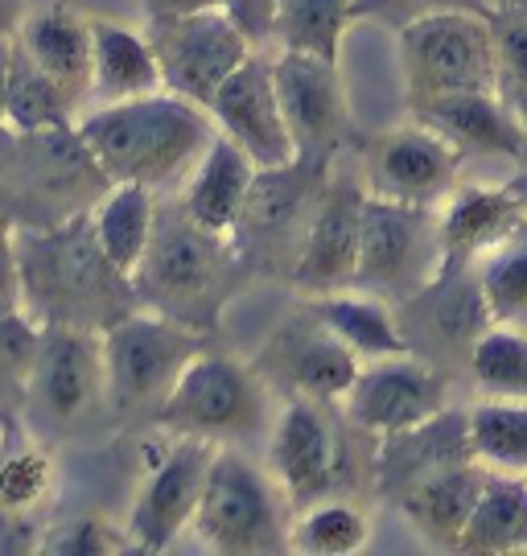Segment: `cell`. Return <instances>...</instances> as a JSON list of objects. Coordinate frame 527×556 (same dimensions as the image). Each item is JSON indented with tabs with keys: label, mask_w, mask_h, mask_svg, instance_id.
Returning <instances> with one entry per match:
<instances>
[{
	"label": "cell",
	"mask_w": 527,
	"mask_h": 556,
	"mask_svg": "<svg viewBox=\"0 0 527 556\" xmlns=\"http://www.w3.org/2000/svg\"><path fill=\"white\" fill-rule=\"evenodd\" d=\"M17 252L25 314L38 326H78L103 334L140 309L137 280L103 252L91 215L46 231H21Z\"/></svg>",
	"instance_id": "1"
},
{
	"label": "cell",
	"mask_w": 527,
	"mask_h": 556,
	"mask_svg": "<svg viewBox=\"0 0 527 556\" xmlns=\"http://www.w3.org/2000/svg\"><path fill=\"white\" fill-rule=\"evenodd\" d=\"M78 132L108 169V178L140 181L153 190L190 178L218 137L211 112L174 91L96 103L78 116Z\"/></svg>",
	"instance_id": "2"
},
{
	"label": "cell",
	"mask_w": 527,
	"mask_h": 556,
	"mask_svg": "<svg viewBox=\"0 0 527 556\" xmlns=\"http://www.w3.org/2000/svg\"><path fill=\"white\" fill-rule=\"evenodd\" d=\"M112 190L78 124L71 128H0V211L17 231H46L91 215Z\"/></svg>",
	"instance_id": "3"
},
{
	"label": "cell",
	"mask_w": 527,
	"mask_h": 556,
	"mask_svg": "<svg viewBox=\"0 0 527 556\" xmlns=\"http://www.w3.org/2000/svg\"><path fill=\"white\" fill-rule=\"evenodd\" d=\"M248 273L243 256L235 252V239L195 223L181 202H161L156 231L149 252L133 273L145 309L215 330L223 305L235 298V280Z\"/></svg>",
	"instance_id": "4"
},
{
	"label": "cell",
	"mask_w": 527,
	"mask_h": 556,
	"mask_svg": "<svg viewBox=\"0 0 527 556\" xmlns=\"http://www.w3.org/2000/svg\"><path fill=\"white\" fill-rule=\"evenodd\" d=\"M396 46L409 108L457 91H494V29L482 13L429 9L400 29Z\"/></svg>",
	"instance_id": "5"
},
{
	"label": "cell",
	"mask_w": 527,
	"mask_h": 556,
	"mask_svg": "<svg viewBox=\"0 0 527 556\" xmlns=\"http://www.w3.org/2000/svg\"><path fill=\"white\" fill-rule=\"evenodd\" d=\"M334 169L330 161L297 157L289 165L260 169L243 215L235 223V252L243 256L248 273H289L310 236V223L326 199Z\"/></svg>",
	"instance_id": "6"
},
{
	"label": "cell",
	"mask_w": 527,
	"mask_h": 556,
	"mask_svg": "<svg viewBox=\"0 0 527 556\" xmlns=\"http://www.w3.org/2000/svg\"><path fill=\"white\" fill-rule=\"evenodd\" d=\"M156 425L170 438H198L215 445L252 441L268 425V388L239 358L202 351L156 408Z\"/></svg>",
	"instance_id": "7"
},
{
	"label": "cell",
	"mask_w": 527,
	"mask_h": 556,
	"mask_svg": "<svg viewBox=\"0 0 527 556\" xmlns=\"http://www.w3.org/2000/svg\"><path fill=\"white\" fill-rule=\"evenodd\" d=\"M206 548L227 556H252V553H285L293 548V523H285V498L280 482L268 478L248 457L218 445L206 495L190 528Z\"/></svg>",
	"instance_id": "8"
},
{
	"label": "cell",
	"mask_w": 527,
	"mask_h": 556,
	"mask_svg": "<svg viewBox=\"0 0 527 556\" xmlns=\"http://www.w3.org/2000/svg\"><path fill=\"white\" fill-rule=\"evenodd\" d=\"M202 351H206V330L140 305L128 318H120L112 330H103L108 404L120 413L161 408L181 371Z\"/></svg>",
	"instance_id": "9"
},
{
	"label": "cell",
	"mask_w": 527,
	"mask_h": 556,
	"mask_svg": "<svg viewBox=\"0 0 527 556\" xmlns=\"http://www.w3.org/2000/svg\"><path fill=\"white\" fill-rule=\"evenodd\" d=\"M441 273L437 211L367 194L354 289L375 298H416Z\"/></svg>",
	"instance_id": "10"
},
{
	"label": "cell",
	"mask_w": 527,
	"mask_h": 556,
	"mask_svg": "<svg viewBox=\"0 0 527 556\" xmlns=\"http://www.w3.org/2000/svg\"><path fill=\"white\" fill-rule=\"evenodd\" d=\"M165 91L211 108L218 87L255 54L248 34L223 9H202L186 17H153L149 25Z\"/></svg>",
	"instance_id": "11"
},
{
	"label": "cell",
	"mask_w": 527,
	"mask_h": 556,
	"mask_svg": "<svg viewBox=\"0 0 527 556\" xmlns=\"http://www.w3.org/2000/svg\"><path fill=\"white\" fill-rule=\"evenodd\" d=\"M462 165H466V157L450 140L412 116V124L388 128L384 137L372 140V149L363 157V181L375 199L437 211L462 186L457 181Z\"/></svg>",
	"instance_id": "12"
},
{
	"label": "cell",
	"mask_w": 527,
	"mask_h": 556,
	"mask_svg": "<svg viewBox=\"0 0 527 556\" xmlns=\"http://www.w3.org/2000/svg\"><path fill=\"white\" fill-rule=\"evenodd\" d=\"M218 445L198 438H174L170 454L156 462L145 486H140L137 503L128 511V536L145 553H161L174 548L181 532L195 528V516L206 495V478L215 466Z\"/></svg>",
	"instance_id": "13"
},
{
	"label": "cell",
	"mask_w": 527,
	"mask_h": 556,
	"mask_svg": "<svg viewBox=\"0 0 527 556\" xmlns=\"http://www.w3.org/2000/svg\"><path fill=\"white\" fill-rule=\"evenodd\" d=\"M342 408L363 433L396 438V433H409L416 425L446 413V376L412 351L372 358V363H363Z\"/></svg>",
	"instance_id": "14"
},
{
	"label": "cell",
	"mask_w": 527,
	"mask_h": 556,
	"mask_svg": "<svg viewBox=\"0 0 527 556\" xmlns=\"http://www.w3.org/2000/svg\"><path fill=\"white\" fill-rule=\"evenodd\" d=\"M34 413L54 425L87 417L99 400H108V363L103 334L78 326H41L38 358L25 383Z\"/></svg>",
	"instance_id": "15"
},
{
	"label": "cell",
	"mask_w": 527,
	"mask_h": 556,
	"mask_svg": "<svg viewBox=\"0 0 527 556\" xmlns=\"http://www.w3.org/2000/svg\"><path fill=\"white\" fill-rule=\"evenodd\" d=\"M280 108L297 140V157L334 161L351 132V103L342 87L338 59L280 50L273 59Z\"/></svg>",
	"instance_id": "16"
},
{
	"label": "cell",
	"mask_w": 527,
	"mask_h": 556,
	"mask_svg": "<svg viewBox=\"0 0 527 556\" xmlns=\"http://www.w3.org/2000/svg\"><path fill=\"white\" fill-rule=\"evenodd\" d=\"M268 462L280 491L293 498L297 507H310L326 498L342 478V438L326 417V404L305 396H293L273 420L268 438Z\"/></svg>",
	"instance_id": "17"
},
{
	"label": "cell",
	"mask_w": 527,
	"mask_h": 556,
	"mask_svg": "<svg viewBox=\"0 0 527 556\" xmlns=\"http://www.w3.org/2000/svg\"><path fill=\"white\" fill-rule=\"evenodd\" d=\"M206 112H211L218 132L235 140L260 169L297 161V140L289 132L285 108H280L273 59L252 54L231 79L218 87V96L211 100Z\"/></svg>",
	"instance_id": "18"
},
{
	"label": "cell",
	"mask_w": 527,
	"mask_h": 556,
	"mask_svg": "<svg viewBox=\"0 0 527 556\" xmlns=\"http://www.w3.org/2000/svg\"><path fill=\"white\" fill-rule=\"evenodd\" d=\"M367 181L334 174L326 186V199L310 223V236L301 243V256L293 264V285L305 298L354 289L359 268V239H363V211H367Z\"/></svg>",
	"instance_id": "19"
},
{
	"label": "cell",
	"mask_w": 527,
	"mask_h": 556,
	"mask_svg": "<svg viewBox=\"0 0 527 556\" xmlns=\"http://www.w3.org/2000/svg\"><path fill=\"white\" fill-rule=\"evenodd\" d=\"M527 227V199L515 186H457L437 206L441 268H474L494 248H503Z\"/></svg>",
	"instance_id": "20"
},
{
	"label": "cell",
	"mask_w": 527,
	"mask_h": 556,
	"mask_svg": "<svg viewBox=\"0 0 527 556\" xmlns=\"http://www.w3.org/2000/svg\"><path fill=\"white\" fill-rule=\"evenodd\" d=\"M412 116L437 128L462 157L524 161L527 116H519L499 91H457L441 100L416 103Z\"/></svg>",
	"instance_id": "21"
},
{
	"label": "cell",
	"mask_w": 527,
	"mask_h": 556,
	"mask_svg": "<svg viewBox=\"0 0 527 556\" xmlns=\"http://www.w3.org/2000/svg\"><path fill=\"white\" fill-rule=\"evenodd\" d=\"M268 367L293 396L317 400V404H342L363 371V358L354 355L330 326H322L310 314V321L289 326L276 338L268 351Z\"/></svg>",
	"instance_id": "22"
},
{
	"label": "cell",
	"mask_w": 527,
	"mask_h": 556,
	"mask_svg": "<svg viewBox=\"0 0 527 556\" xmlns=\"http://www.w3.org/2000/svg\"><path fill=\"white\" fill-rule=\"evenodd\" d=\"M490 470L478 466L474 457L450 462L441 470H429L425 478H416L409 491L400 495V511L409 516V523L421 536L437 544V548H457V540L466 532L469 511L487 486Z\"/></svg>",
	"instance_id": "23"
},
{
	"label": "cell",
	"mask_w": 527,
	"mask_h": 556,
	"mask_svg": "<svg viewBox=\"0 0 527 556\" xmlns=\"http://www.w3.org/2000/svg\"><path fill=\"white\" fill-rule=\"evenodd\" d=\"M21 50L41 62L59 83H66L78 100H91V75H96V21H87L78 9L46 4L25 13L17 29Z\"/></svg>",
	"instance_id": "24"
},
{
	"label": "cell",
	"mask_w": 527,
	"mask_h": 556,
	"mask_svg": "<svg viewBox=\"0 0 527 556\" xmlns=\"http://www.w3.org/2000/svg\"><path fill=\"white\" fill-rule=\"evenodd\" d=\"M255 174H260V165L235 140L218 132L215 144L206 149V157L195 165V174L181 181L177 202L195 223L231 236L239 215H243V202L252 194Z\"/></svg>",
	"instance_id": "25"
},
{
	"label": "cell",
	"mask_w": 527,
	"mask_h": 556,
	"mask_svg": "<svg viewBox=\"0 0 527 556\" xmlns=\"http://www.w3.org/2000/svg\"><path fill=\"white\" fill-rule=\"evenodd\" d=\"M310 314L322 326H330L363 363L409 355L412 351L409 330L391 314L388 298H375V293H363V289H338V293L310 298Z\"/></svg>",
	"instance_id": "26"
},
{
	"label": "cell",
	"mask_w": 527,
	"mask_h": 556,
	"mask_svg": "<svg viewBox=\"0 0 527 556\" xmlns=\"http://www.w3.org/2000/svg\"><path fill=\"white\" fill-rule=\"evenodd\" d=\"M165 91L161 62H156L153 38L137 34L120 21H96V75H91V100L120 103Z\"/></svg>",
	"instance_id": "27"
},
{
	"label": "cell",
	"mask_w": 527,
	"mask_h": 556,
	"mask_svg": "<svg viewBox=\"0 0 527 556\" xmlns=\"http://www.w3.org/2000/svg\"><path fill=\"white\" fill-rule=\"evenodd\" d=\"M156 215H161L156 190L153 186H140V181H112V190H108V194L99 199L96 211H91L103 252H108L112 264L124 268L128 277L140 268V260H145L149 243H153Z\"/></svg>",
	"instance_id": "28"
},
{
	"label": "cell",
	"mask_w": 527,
	"mask_h": 556,
	"mask_svg": "<svg viewBox=\"0 0 527 556\" xmlns=\"http://www.w3.org/2000/svg\"><path fill=\"white\" fill-rule=\"evenodd\" d=\"M457 553H527V475H490L469 511Z\"/></svg>",
	"instance_id": "29"
},
{
	"label": "cell",
	"mask_w": 527,
	"mask_h": 556,
	"mask_svg": "<svg viewBox=\"0 0 527 556\" xmlns=\"http://www.w3.org/2000/svg\"><path fill=\"white\" fill-rule=\"evenodd\" d=\"M469 454L490 475H527V400L482 396L466 413Z\"/></svg>",
	"instance_id": "30"
},
{
	"label": "cell",
	"mask_w": 527,
	"mask_h": 556,
	"mask_svg": "<svg viewBox=\"0 0 527 556\" xmlns=\"http://www.w3.org/2000/svg\"><path fill=\"white\" fill-rule=\"evenodd\" d=\"M78 100L75 91L59 83L41 62H34L17 41V54H13V87H9V128H25V132H38V128H71L78 124Z\"/></svg>",
	"instance_id": "31"
},
{
	"label": "cell",
	"mask_w": 527,
	"mask_h": 556,
	"mask_svg": "<svg viewBox=\"0 0 527 556\" xmlns=\"http://www.w3.org/2000/svg\"><path fill=\"white\" fill-rule=\"evenodd\" d=\"M359 0H280L273 41L280 50L338 59Z\"/></svg>",
	"instance_id": "32"
},
{
	"label": "cell",
	"mask_w": 527,
	"mask_h": 556,
	"mask_svg": "<svg viewBox=\"0 0 527 556\" xmlns=\"http://www.w3.org/2000/svg\"><path fill=\"white\" fill-rule=\"evenodd\" d=\"M469 379L482 396L527 400V326L490 321L469 346Z\"/></svg>",
	"instance_id": "33"
},
{
	"label": "cell",
	"mask_w": 527,
	"mask_h": 556,
	"mask_svg": "<svg viewBox=\"0 0 527 556\" xmlns=\"http://www.w3.org/2000/svg\"><path fill=\"white\" fill-rule=\"evenodd\" d=\"M372 540V519L363 516L354 503L347 498H317L310 503L301 516L293 519V544L297 553H310V556H347L367 548Z\"/></svg>",
	"instance_id": "34"
},
{
	"label": "cell",
	"mask_w": 527,
	"mask_h": 556,
	"mask_svg": "<svg viewBox=\"0 0 527 556\" xmlns=\"http://www.w3.org/2000/svg\"><path fill=\"white\" fill-rule=\"evenodd\" d=\"M478 285L490 305L494 321H524L527 318V227L503 248H494L478 264Z\"/></svg>",
	"instance_id": "35"
},
{
	"label": "cell",
	"mask_w": 527,
	"mask_h": 556,
	"mask_svg": "<svg viewBox=\"0 0 527 556\" xmlns=\"http://www.w3.org/2000/svg\"><path fill=\"white\" fill-rule=\"evenodd\" d=\"M50 486H54V462L41 445L0 441V516H29L50 495Z\"/></svg>",
	"instance_id": "36"
},
{
	"label": "cell",
	"mask_w": 527,
	"mask_h": 556,
	"mask_svg": "<svg viewBox=\"0 0 527 556\" xmlns=\"http://www.w3.org/2000/svg\"><path fill=\"white\" fill-rule=\"evenodd\" d=\"M494 29V91L527 116V9H494L490 13Z\"/></svg>",
	"instance_id": "37"
},
{
	"label": "cell",
	"mask_w": 527,
	"mask_h": 556,
	"mask_svg": "<svg viewBox=\"0 0 527 556\" xmlns=\"http://www.w3.org/2000/svg\"><path fill=\"white\" fill-rule=\"evenodd\" d=\"M124 548H137L128 528L120 532L116 523L96 516L71 519L66 528L41 536V553H62V556H103V553H124Z\"/></svg>",
	"instance_id": "38"
},
{
	"label": "cell",
	"mask_w": 527,
	"mask_h": 556,
	"mask_svg": "<svg viewBox=\"0 0 527 556\" xmlns=\"http://www.w3.org/2000/svg\"><path fill=\"white\" fill-rule=\"evenodd\" d=\"M17 223L0 211V318L21 314L25 298H21V252H17Z\"/></svg>",
	"instance_id": "39"
},
{
	"label": "cell",
	"mask_w": 527,
	"mask_h": 556,
	"mask_svg": "<svg viewBox=\"0 0 527 556\" xmlns=\"http://www.w3.org/2000/svg\"><path fill=\"white\" fill-rule=\"evenodd\" d=\"M227 17L248 34L252 46H264V41H273L276 34V9H280V0H223L218 4Z\"/></svg>",
	"instance_id": "40"
},
{
	"label": "cell",
	"mask_w": 527,
	"mask_h": 556,
	"mask_svg": "<svg viewBox=\"0 0 527 556\" xmlns=\"http://www.w3.org/2000/svg\"><path fill=\"white\" fill-rule=\"evenodd\" d=\"M223 0H145L149 17H186V13H202V9H218Z\"/></svg>",
	"instance_id": "41"
},
{
	"label": "cell",
	"mask_w": 527,
	"mask_h": 556,
	"mask_svg": "<svg viewBox=\"0 0 527 556\" xmlns=\"http://www.w3.org/2000/svg\"><path fill=\"white\" fill-rule=\"evenodd\" d=\"M13 54H17V38H0V128L9 124V87H13Z\"/></svg>",
	"instance_id": "42"
},
{
	"label": "cell",
	"mask_w": 527,
	"mask_h": 556,
	"mask_svg": "<svg viewBox=\"0 0 527 556\" xmlns=\"http://www.w3.org/2000/svg\"><path fill=\"white\" fill-rule=\"evenodd\" d=\"M21 21H25L21 0H0V38H17Z\"/></svg>",
	"instance_id": "43"
},
{
	"label": "cell",
	"mask_w": 527,
	"mask_h": 556,
	"mask_svg": "<svg viewBox=\"0 0 527 556\" xmlns=\"http://www.w3.org/2000/svg\"><path fill=\"white\" fill-rule=\"evenodd\" d=\"M494 9H527V0H494Z\"/></svg>",
	"instance_id": "44"
},
{
	"label": "cell",
	"mask_w": 527,
	"mask_h": 556,
	"mask_svg": "<svg viewBox=\"0 0 527 556\" xmlns=\"http://www.w3.org/2000/svg\"><path fill=\"white\" fill-rule=\"evenodd\" d=\"M4 425H9V413H4V396H0V441H4Z\"/></svg>",
	"instance_id": "45"
}]
</instances>
